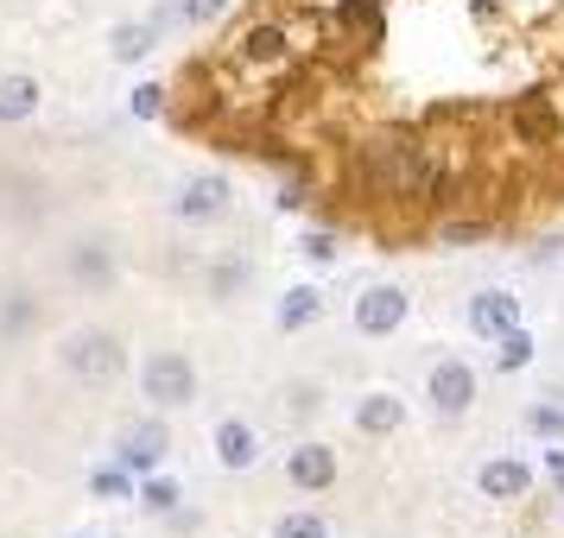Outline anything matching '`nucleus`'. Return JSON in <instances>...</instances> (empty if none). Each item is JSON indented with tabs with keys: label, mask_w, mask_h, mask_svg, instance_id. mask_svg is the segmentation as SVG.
Wrapping results in <instances>:
<instances>
[{
	"label": "nucleus",
	"mask_w": 564,
	"mask_h": 538,
	"mask_svg": "<svg viewBox=\"0 0 564 538\" xmlns=\"http://www.w3.org/2000/svg\"><path fill=\"white\" fill-rule=\"evenodd\" d=\"M425 172H432V146H419L412 133H368L343 165V184L368 204H400V197L412 204Z\"/></svg>",
	"instance_id": "obj_1"
},
{
	"label": "nucleus",
	"mask_w": 564,
	"mask_h": 538,
	"mask_svg": "<svg viewBox=\"0 0 564 538\" xmlns=\"http://www.w3.org/2000/svg\"><path fill=\"white\" fill-rule=\"evenodd\" d=\"M140 399L159 411H178L197 399V361L184 349H159V355L140 361Z\"/></svg>",
	"instance_id": "obj_2"
},
{
	"label": "nucleus",
	"mask_w": 564,
	"mask_h": 538,
	"mask_svg": "<svg viewBox=\"0 0 564 538\" xmlns=\"http://www.w3.org/2000/svg\"><path fill=\"white\" fill-rule=\"evenodd\" d=\"M64 367H70L83 386H108L121 367H128V355H121V342H115L108 330H77L70 342H64Z\"/></svg>",
	"instance_id": "obj_3"
},
{
	"label": "nucleus",
	"mask_w": 564,
	"mask_h": 538,
	"mask_svg": "<svg viewBox=\"0 0 564 538\" xmlns=\"http://www.w3.org/2000/svg\"><path fill=\"white\" fill-rule=\"evenodd\" d=\"M508 128H513L520 146L545 153V146H558V140H564V114H558V102H552L545 89H533V96H520V102L508 108Z\"/></svg>",
	"instance_id": "obj_4"
},
{
	"label": "nucleus",
	"mask_w": 564,
	"mask_h": 538,
	"mask_svg": "<svg viewBox=\"0 0 564 538\" xmlns=\"http://www.w3.org/2000/svg\"><path fill=\"white\" fill-rule=\"evenodd\" d=\"M425 399H432L437 418H463V411L476 406V367L469 361H437L432 374H425Z\"/></svg>",
	"instance_id": "obj_5"
},
{
	"label": "nucleus",
	"mask_w": 564,
	"mask_h": 538,
	"mask_svg": "<svg viewBox=\"0 0 564 538\" xmlns=\"http://www.w3.org/2000/svg\"><path fill=\"white\" fill-rule=\"evenodd\" d=\"M235 64H248V70H280V64H292V32L280 20H254V26L235 39Z\"/></svg>",
	"instance_id": "obj_6"
},
{
	"label": "nucleus",
	"mask_w": 564,
	"mask_h": 538,
	"mask_svg": "<svg viewBox=\"0 0 564 538\" xmlns=\"http://www.w3.org/2000/svg\"><path fill=\"white\" fill-rule=\"evenodd\" d=\"M406 317H412V298L400 285H368L356 298V330L361 336H393Z\"/></svg>",
	"instance_id": "obj_7"
},
{
	"label": "nucleus",
	"mask_w": 564,
	"mask_h": 538,
	"mask_svg": "<svg viewBox=\"0 0 564 538\" xmlns=\"http://www.w3.org/2000/svg\"><path fill=\"white\" fill-rule=\"evenodd\" d=\"M165 443H172V431H165L159 418H140V425H128V431H121L115 462H121V469H133V475H153L159 462H165Z\"/></svg>",
	"instance_id": "obj_8"
},
{
	"label": "nucleus",
	"mask_w": 564,
	"mask_h": 538,
	"mask_svg": "<svg viewBox=\"0 0 564 538\" xmlns=\"http://www.w3.org/2000/svg\"><path fill=\"white\" fill-rule=\"evenodd\" d=\"M469 330L482 336V342H495V336L520 330V298H513V292H501V285L476 292V298H469Z\"/></svg>",
	"instance_id": "obj_9"
},
{
	"label": "nucleus",
	"mask_w": 564,
	"mask_h": 538,
	"mask_svg": "<svg viewBox=\"0 0 564 538\" xmlns=\"http://www.w3.org/2000/svg\"><path fill=\"white\" fill-rule=\"evenodd\" d=\"M285 482L305 487V494L336 487V450L330 443H299V450H285Z\"/></svg>",
	"instance_id": "obj_10"
},
{
	"label": "nucleus",
	"mask_w": 564,
	"mask_h": 538,
	"mask_svg": "<svg viewBox=\"0 0 564 538\" xmlns=\"http://www.w3.org/2000/svg\"><path fill=\"white\" fill-rule=\"evenodd\" d=\"M184 222H216V216H229V178L223 172H204V178H191L178 190V204H172Z\"/></svg>",
	"instance_id": "obj_11"
},
{
	"label": "nucleus",
	"mask_w": 564,
	"mask_h": 538,
	"mask_svg": "<svg viewBox=\"0 0 564 538\" xmlns=\"http://www.w3.org/2000/svg\"><path fill=\"white\" fill-rule=\"evenodd\" d=\"M209 450H216V462H223V469H235V475H241V469H254V462H260V431L248 425V418H223V425H216V437H209Z\"/></svg>",
	"instance_id": "obj_12"
},
{
	"label": "nucleus",
	"mask_w": 564,
	"mask_h": 538,
	"mask_svg": "<svg viewBox=\"0 0 564 538\" xmlns=\"http://www.w3.org/2000/svg\"><path fill=\"white\" fill-rule=\"evenodd\" d=\"M39 108H45V83L39 77H26V70H7L0 77V128H20Z\"/></svg>",
	"instance_id": "obj_13"
},
{
	"label": "nucleus",
	"mask_w": 564,
	"mask_h": 538,
	"mask_svg": "<svg viewBox=\"0 0 564 538\" xmlns=\"http://www.w3.org/2000/svg\"><path fill=\"white\" fill-rule=\"evenodd\" d=\"M476 487H482L488 501H527V487H533V469L513 457H495L476 469Z\"/></svg>",
	"instance_id": "obj_14"
},
{
	"label": "nucleus",
	"mask_w": 564,
	"mask_h": 538,
	"mask_svg": "<svg viewBox=\"0 0 564 538\" xmlns=\"http://www.w3.org/2000/svg\"><path fill=\"white\" fill-rule=\"evenodd\" d=\"M406 425V399L400 393H361L356 399V431L361 437H393Z\"/></svg>",
	"instance_id": "obj_15"
},
{
	"label": "nucleus",
	"mask_w": 564,
	"mask_h": 538,
	"mask_svg": "<svg viewBox=\"0 0 564 538\" xmlns=\"http://www.w3.org/2000/svg\"><path fill=\"white\" fill-rule=\"evenodd\" d=\"M330 26L349 32L356 45H381V32H387L381 0H336V7H330Z\"/></svg>",
	"instance_id": "obj_16"
},
{
	"label": "nucleus",
	"mask_w": 564,
	"mask_h": 538,
	"mask_svg": "<svg viewBox=\"0 0 564 538\" xmlns=\"http://www.w3.org/2000/svg\"><path fill=\"white\" fill-rule=\"evenodd\" d=\"M317 317H324V292H317V285H292V292L280 298V310H273V323H280L285 336L311 330Z\"/></svg>",
	"instance_id": "obj_17"
},
{
	"label": "nucleus",
	"mask_w": 564,
	"mask_h": 538,
	"mask_svg": "<svg viewBox=\"0 0 564 538\" xmlns=\"http://www.w3.org/2000/svg\"><path fill=\"white\" fill-rule=\"evenodd\" d=\"M133 501H140V507L153 513V519H172V513L184 507V487L172 482V475H159V469H153V475H140V487H133Z\"/></svg>",
	"instance_id": "obj_18"
},
{
	"label": "nucleus",
	"mask_w": 564,
	"mask_h": 538,
	"mask_svg": "<svg viewBox=\"0 0 564 538\" xmlns=\"http://www.w3.org/2000/svg\"><path fill=\"white\" fill-rule=\"evenodd\" d=\"M533 355H539L533 330H508V336H495V367H501V374H520V367H533Z\"/></svg>",
	"instance_id": "obj_19"
},
{
	"label": "nucleus",
	"mask_w": 564,
	"mask_h": 538,
	"mask_svg": "<svg viewBox=\"0 0 564 538\" xmlns=\"http://www.w3.org/2000/svg\"><path fill=\"white\" fill-rule=\"evenodd\" d=\"M133 487H140V475H133V469H121V462L89 469V494H96V501H133Z\"/></svg>",
	"instance_id": "obj_20"
},
{
	"label": "nucleus",
	"mask_w": 564,
	"mask_h": 538,
	"mask_svg": "<svg viewBox=\"0 0 564 538\" xmlns=\"http://www.w3.org/2000/svg\"><path fill=\"white\" fill-rule=\"evenodd\" d=\"M70 279H77V285H108V279H115V260H108V248L83 241L77 254H70Z\"/></svg>",
	"instance_id": "obj_21"
},
{
	"label": "nucleus",
	"mask_w": 564,
	"mask_h": 538,
	"mask_svg": "<svg viewBox=\"0 0 564 538\" xmlns=\"http://www.w3.org/2000/svg\"><path fill=\"white\" fill-rule=\"evenodd\" d=\"M248 279H254V266H248V260H223V266L209 273V298H216V305H229Z\"/></svg>",
	"instance_id": "obj_22"
},
{
	"label": "nucleus",
	"mask_w": 564,
	"mask_h": 538,
	"mask_svg": "<svg viewBox=\"0 0 564 538\" xmlns=\"http://www.w3.org/2000/svg\"><path fill=\"white\" fill-rule=\"evenodd\" d=\"M273 538H330V532H324L317 513H280L273 519Z\"/></svg>",
	"instance_id": "obj_23"
},
{
	"label": "nucleus",
	"mask_w": 564,
	"mask_h": 538,
	"mask_svg": "<svg viewBox=\"0 0 564 538\" xmlns=\"http://www.w3.org/2000/svg\"><path fill=\"white\" fill-rule=\"evenodd\" d=\"M229 7H235V0H178V20H184V26H216Z\"/></svg>",
	"instance_id": "obj_24"
},
{
	"label": "nucleus",
	"mask_w": 564,
	"mask_h": 538,
	"mask_svg": "<svg viewBox=\"0 0 564 538\" xmlns=\"http://www.w3.org/2000/svg\"><path fill=\"white\" fill-rule=\"evenodd\" d=\"M527 431H539V437H558V443H564V406H545V399H539V406L527 411Z\"/></svg>",
	"instance_id": "obj_25"
},
{
	"label": "nucleus",
	"mask_w": 564,
	"mask_h": 538,
	"mask_svg": "<svg viewBox=\"0 0 564 538\" xmlns=\"http://www.w3.org/2000/svg\"><path fill=\"white\" fill-rule=\"evenodd\" d=\"M128 108L140 114V121H159V114H165V89H159V83H140V89L128 96Z\"/></svg>",
	"instance_id": "obj_26"
},
{
	"label": "nucleus",
	"mask_w": 564,
	"mask_h": 538,
	"mask_svg": "<svg viewBox=\"0 0 564 538\" xmlns=\"http://www.w3.org/2000/svg\"><path fill=\"white\" fill-rule=\"evenodd\" d=\"M437 234H444V248H469V241H482L488 234V222H451V216H444V229Z\"/></svg>",
	"instance_id": "obj_27"
},
{
	"label": "nucleus",
	"mask_w": 564,
	"mask_h": 538,
	"mask_svg": "<svg viewBox=\"0 0 564 538\" xmlns=\"http://www.w3.org/2000/svg\"><path fill=\"white\" fill-rule=\"evenodd\" d=\"M299 248H305V260H317V266H330V260H336V234H324V229H311L305 241H299Z\"/></svg>",
	"instance_id": "obj_28"
},
{
	"label": "nucleus",
	"mask_w": 564,
	"mask_h": 538,
	"mask_svg": "<svg viewBox=\"0 0 564 538\" xmlns=\"http://www.w3.org/2000/svg\"><path fill=\"white\" fill-rule=\"evenodd\" d=\"M280 204H285V209H305V204H311V172H305V165H299V178H285Z\"/></svg>",
	"instance_id": "obj_29"
},
{
	"label": "nucleus",
	"mask_w": 564,
	"mask_h": 538,
	"mask_svg": "<svg viewBox=\"0 0 564 538\" xmlns=\"http://www.w3.org/2000/svg\"><path fill=\"white\" fill-rule=\"evenodd\" d=\"M26 323H32V298H13V305L0 310V330H7V336H20Z\"/></svg>",
	"instance_id": "obj_30"
},
{
	"label": "nucleus",
	"mask_w": 564,
	"mask_h": 538,
	"mask_svg": "<svg viewBox=\"0 0 564 538\" xmlns=\"http://www.w3.org/2000/svg\"><path fill=\"white\" fill-rule=\"evenodd\" d=\"M285 406H292V418H311V411H317V386H292Z\"/></svg>",
	"instance_id": "obj_31"
},
{
	"label": "nucleus",
	"mask_w": 564,
	"mask_h": 538,
	"mask_svg": "<svg viewBox=\"0 0 564 538\" xmlns=\"http://www.w3.org/2000/svg\"><path fill=\"white\" fill-rule=\"evenodd\" d=\"M558 519H564V487H558Z\"/></svg>",
	"instance_id": "obj_32"
}]
</instances>
